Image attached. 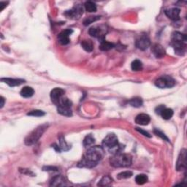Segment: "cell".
Here are the masks:
<instances>
[{"label": "cell", "instance_id": "6da1fadb", "mask_svg": "<svg viewBox=\"0 0 187 187\" xmlns=\"http://www.w3.org/2000/svg\"><path fill=\"white\" fill-rule=\"evenodd\" d=\"M104 149L102 146H92L87 150L84 154L81 161L78 162V166L80 167L93 168L97 165L99 162L103 157Z\"/></svg>", "mask_w": 187, "mask_h": 187}, {"label": "cell", "instance_id": "7a4b0ae2", "mask_svg": "<svg viewBox=\"0 0 187 187\" xmlns=\"http://www.w3.org/2000/svg\"><path fill=\"white\" fill-rule=\"evenodd\" d=\"M102 148L104 150L106 149L112 153L113 154H116L119 152H122L124 149V145H121L118 143V137L114 134H109L105 137L102 141Z\"/></svg>", "mask_w": 187, "mask_h": 187}, {"label": "cell", "instance_id": "3957f363", "mask_svg": "<svg viewBox=\"0 0 187 187\" xmlns=\"http://www.w3.org/2000/svg\"><path fill=\"white\" fill-rule=\"evenodd\" d=\"M132 162V157L129 154L119 152L110 158V164L114 167H127L130 166Z\"/></svg>", "mask_w": 187, "mask_h": 187}, {"label": "cell", "instance_id": "277c9868", "mask_svg": "<svg viewBox=\"0 0 187 187\" xmlns=\"http://www.w3.org/2000/svg\"><path fill=\"white\" fill-rule=\"evenodd\" d=\"M48 128V125L42 124L34 129L25 139V144L26 145H32L39 140V139L42 137L43 133Z\"/></svg>", "mask_w": 187, "mask_h": 187}, {"label": "cell", "instance_id": "5b68a950", "mask_svg": "<svg viewBox=\"0 0 187 187\" xmlns=\"http://www.w3.org/2000/svg\"><path fill=\"white\" fill-rule=\"evenodd\" d=\"M176 84V81L168 75H164L158 78L155 81V85L160 89H168L173 87Z\"/></svg>", "mask_w": 187, "mask_h": 187}, {"label": "cell", "instance_id": "8992f818", "mask_svg": "<svg viewBox=\"0 0 187 187\" xmlns=\"http://www.w3.org/2000/svg\"><path fill=\"white\" fill-rule=\"evenodd\" d=\"M83 9L81 5H75L73 9L66 11L65 15L72 19H78L83 15Z\"/></svg>", "mask_w": 187, "mask_h": 187}, {"label": "cell", "instance_id": "52a82bcc", "mask_svg": "<svg viewBox=\"0 0 187 187\" xmlns=\"http://www.w3.org/2000/svg\"><path fill=\"white\" fill-rule=\"evenodd\" d=\"M186 169V150L184 149L180 152L178 159L176 163V170L178 171H183Z\"/></svg>", "mask_w": 187, "mask_h": 187}, {"label": "cell", "instance_id": "ba28073f", "mask_svg": "<svg viewBox=\"0 0 187 187\" xmlns=\"http://www.w3.org/2000/svg\"><path fill=\"white\" fill-rule=\"evenodd\" d=\"M151 45V41L150 39L148 38L147 35H141L138 39H137L136 42H135V46L140 50L145 51L149 48Z\"/></svg>", "mask_w": 187, "mask_h": 187}, {"label": "cell", "instance_id": "9c48e42d", "mask_svg": "<svg viewBox=\"0 0 187 187\" xmlns=\"http://www.w3.org/2000/svg\"><path fill=\"white\" fill-rule=\"evenodd\" d=\"M73 32V31L69 29L64 30L63 32H61L58 36V41L62 46H65L67 45L69 42V35H71L72 33Z\"/></svg>", "mask_w": 187, "mask_h": 187}, {"label": "cell", "instance_id": "30bf717a", "mask_svg": "<svg viewBox=\"0 0 187 187\" xmlns=\"http://www.w3.org/2000/svg\"><path fill=\"white\" fill-rule=\"evenodd\" d=\"M151 51L156 58L160 59L165 56V49L160 44H154L151 47Z\"/></svg>", "mask_w": 187, "mask_h": 187}, {"label": "cell", "instance_id": "8fae6325", "mask_svg": "<svg viewBox=\"0 0 187 187\" xmlns=\"http://www.w3.org/2000/svg\"><path fill=\"white\" fill-rule=\"evenodd\" d=\"M180 12V9H178L177 7H172L164 10L165 15L167 16L170 19L173 20H177L179 19Z\"/></svg>", "mask_w": 187, "mask_h": 187}, {"label": "cell", "instance_id": "7c38bea8", "mask_svg": "<svg viewBox=\"0 0 187 187\" xmlns=\"http://www.w3.org/2000/svg\"><path fill=\"white\" fill-rule=\"evenodd\" d=\"M64 94H65V91L62 89H60V88L53 89L51 92V100L56 105L58 103L59 100L64 96Z\"/></svg>", "mask_w": 187, "mask_h": 187}, {"label": "cell", "instance_id": "4fadbf2b", "mask_svg": "<svg viewBox=\"0 0 187 187\" xmlns=\"http://www.w3.org/2000/svg\"><path fill=\"white\" fill-rule=\"evenodd\" d=\"M89 34L94 38H98L100 39H103L105 34H106L105 29H101L100 27L95 28L91 27L89 30Z\"/></svg>", "mask_w": 187, "mask_h": 187}, {"label": "cell", "instance_id": "5bb4252c", "mask_svg": "<svg viewBox=\"0 0 187 187\" xmlns=\"http://www.w3.org/2000/svg\"><path fill=\"white\" fill-rule=\"evenodd\" d=\"M151 122V117L148 114H140L137 115L135 118V123L142 126H145L148 125Z\"/></svg>", "mask_w": 187, "mask_h": 187}, {"label": "cell", "instance_id": "9a60e30c", "mask_svg": "<svg viewBox=\"0 0 187 187\" xmlns=\"http://www.w3.org/2000/svg\"><path fill=\"white\" fill-rule=\"evenodd\" d=\"M66 185H67V184H66L65 178L61 175L53 178L50 184V186H66Z\"/></svg>", "mask_w": 187, "mask_h": 187}, {"label": "cell", "instance_id": "2e32d148", "mask_svg": "<svg viewBox=\"0 0 187 187\" xmlns=\"http://www.w3.org/2000/svg\"><path fill=\"white\" fill-rule=\"evenodd\" d=\"M1 81L4 82V83H7V85H9L11 87H14V86H20V84L25 83V81L22 79H14V78H2Z\"/></svg>", "mask_w": 187, "mask_h": 187}, {"label": "cell", "instance_id": "e0dca14e", "mask_svg": "<svg viewBox=\"0 0 187 187\" xmlns=\"http://www.w3.org/2000/svg\"><path fill=\"white\" fill-rule=\"evenodd\" d=\"M20 96H23L24 98H29L34 95V90L33 88L30 87V86H25L23 89L20 90Z\"/></svg>", "mask_w": 187, "mask_h": 187}, {"label": "cell", "instance_id": "ac0fdd59", "mask_svg": "<svg viewBox=\"0 0 187 187\" xmlns=\"http://www.w3.org/2000/svg\"><path fill=\"white\" fill-rule=\"evenodd\" d=\"M58 113L59 114L65 116L70 117L73 116V111H72L71 108H67V107H62V106H58L57 108Z\"/></svg>", "mask_w": 187, "mask_h": 187}, {"label": "cell", "instance_id": "d6986e66", "mask_svg": "<svg viewBox=\"0 0 187 187\" xmlns=\"http://www.w3.org/2000/svg\"><path fill=\"white\" fill-rule=\"evenodd\" d=\"M160 116H162V118L164 119V120H169L173 116V110L170 108H164V110H162Z\"/></svg>", "mask_w": 187, "mask_h": 187}, {"label": "cell", "instance_id": "ffe728a7", "mask_svg": "<svg viewBox=\"0 0 187 187\" xmlns=\"http://www.w3.org/2000/svg\"><path fill=\"white\" fill-rule=\"evenodd\" d=\"M114 47H115V46H114V43L108 42V41H105V40L101 41V43H100V49L101 51H110V49L114 48Z\"/></svg>", "mask_w": 187, "mask_h": 187}, {"label": "cell", "instance_id": "44dd1931", "mask_svg": "<svg viewBox=\"0 0 187 187\" xmlns=\"http://www.w3.org/2000/svg\"><path fill=\"white\" fill-rule=\"evenodd\" d=\"M81 46L82 48H83L86 51H87V52H91L94 48L93 42L89 40H85L82 41Z\"/></svg>", "mask_w": 187, "mask_h": 187}, {"label": "cell", "instance_id": "7402d4cb", "mask_svg": "<svg viewBox=\"0 0 187 187\" xmlns=\"http://www.w3.org/2000/svg\"><path fill=\"white\" fill-rule=\"evenodd\" d=\"M172 40L173 41H180V42H186V36L182 33L178 32H175L172 34Z\"/></svg>", "mask_w": 187, "mask_h": 187}, {"label": "cell", "instance_id": "603a6c76", "mask_svg": "<svg viewBox=\"0 0 187 187\" xmlns=\"http://www.w3.org/2000/svg\"><path fill=\"white\" fill-rule=\"evenodd\" d=\"M57 106H62V107H67V108H71L72 107V102L69 100L68 98H67L66 96H63L60 100H59L58 103L56 104Z\"/></svg>", "mask_w": 187, "mask_h": 187}, {"label": "cell", "instance_id": "cb8c5ba5", "mask_svg": "<svg viewBox=\"0 0 187 187\" xmlns=\"http://www.w3.org/2000/svg\"><path fill=\"white\" fill-rule=\"evenodd\" d=\"M113 181V179L109 176H105L104 177H102L101 180H100V182L98 183V186H107L111 184Z\"/></svg>", "mask_w": 187, "mask_h": 187}, {"label": "cell", "instance_id": "d4e9b609", "mask_svg": "<svg viewBox=\"0 0 187 187\" xmlns=\"http://www.w3.org/2000/svg\"><path fill=\"white\" fill-rule=\"evenodd\" d=\"M84 7H85V9L86 11L89 12V13H94V12L96 11V5L95 3L93 2H91V1L86 2L85 5H84Z\"/></svg>", "mask_w": 187, "mask_h": 187}, {"label": "cell", "instance_id": "484cf974", "mask_svg": "<svg viewBox=\"0 0 187 187\" xmlns=\"http://www.w3.org/2000/svg\"><path fill=\"white\" fill-rule=\"evenodd\" d=\"M59 147H60L61 151H69L71 149V146L69 144H67L63 136L59 137Z\"/></svg>", "mask_w": 187, "mask_h": 187}, {"label": "cell", "instance_id": "4316f807", "mask_svg": "<svg viewBox=\"0 0 187 187\" xmlns=\"http://www.w3.org/2000/svg\"><path fill=\"white\" fill-rule=\"evenodd\" d=\"M131 67L133 71H140L143 69V63L140 60H138V59H136V60L133 61L132 62H131Z\"/></svg>", "mask_w": 187, "mask_h": 187}, {"label": "cell", "instance_id": "83f0119b", "mask_svg": "<svg viewBox=\"0 0 187 187\" xmlns=\"http://www.w3.org/2000/svg\"><path fill=\"white\" fill-rule=\"evenodd\" d=\"M129 103L131 105L132 107H135V108H140L143 105V100L140 97H135L131 99L129 101Z\"/></svg>", "mask_w": 187, "mask_h": 187}, {"label": "cell", "instance_id": "f1b7e54d", "mask_svg": "<svg viewBox=\"0 0 187 187\" xmlns=\"http://www.w3.org/2000/svg\"><path fill=\"white\" fill-rule=\"evenodd\" d=\"M95 142V139L92 135H88L85 137L83 140V145L85 147H89L90 145H93Z\"/></svg>", "mask_w": 187, "mask_h": 187}, {"label": "cell", "instance_id": "f546056e", "mask_svg": "<svg viewBox=\"0 0 187 187\" xmlns=\"http://www.w3.org/2000/svg\"><path fill=\"white\" fill-rule=\"evenodd\" d=\"M135 181L138 185H143L148 181V177L145 174L137 175L135 178Z\"/></svg>", "mask_w": 187, "mask_h": 187}, {"label": "cell", "instance_id": "4dcf8cb0", "mask_svg": "<svg viewBox=\"0 0 187 187\" xmlns=\"http://www.w3.org/2000/svg\"><path fill=\"white\" fill-rule=\"evenodd\" d=\"M100 19V16H90V17L86 18L85 20H83V25L84 26H89V24L93 23L94 21Z\"/></svg>", "mask_w": 187, "mask_h": 187}, {"label": "cell", "instance_id": "1f68e13d", "mask_svg": "<svg viewBox=\"0 0 187 187\" xmlns=\"http://www.w3.org/2000/svg\"><path fill=\"white\" fill-rule=\"evenodd\" d=\"M132 176H133L132 172H131V171H124V172H120V173L118 174V176H117V178H118V179H119V180H121V179H127V178H131Z\"/></svg>", "mask_w": 187, "mask_h": 187}, {"label": "cell", "instance_id": "d6a6232c", "mask_svg": "<svg viewBox=\"0 0 187 187\" xmlns=\"http://www.w3.org/2000/svg\"><path fill=\"white\" fill-rule=\"evenodd\" d=\"M28 116H35V117H40V116H43L46 115V113L42 110H32V111L28 113L27 114Z\"/></svg>", "mask_w": 187, "mask_h": 187}, {"label": "cell", "instance_id": "836d02e7", "mask_svg": "<svg viewBox=\"0 0 187 187\" xmlns=\"http://www.w3.org/2000/svg\"><path fill=\"white\" fill-rule=\"evenodd\" d=\"M154 132L155 134L157 135V136L160 137L162 139H163L164 140H166L167 142H170V140L168 139V137L166 136V135H164L163 132H162L161 131L158 130V129H154Z\"/></svg>", "mask_w": 187, "mask_h": 187}, {"label": "cell", "instance_id": "e575fe53", "mask_svg": "<svg viewBox=\"0 0 187 187\" xmlns=\"http://www.w3.org/2000/svg\"><path fill=\"white\" fill-rule=\"evenodd\" d=\"M135 129H136V130H137V131H138V132L140 133L141 135H144V136L147 137H151V135H150L149 133L148 132V131H145V130H143V129H140V128H138V127H137V128H135Z\"/></svg>", "mask_w": 187, "mask_h": 187}, {"label": "cell", "instance_id": "d590c367", "mask_svg": "<svg viewBox=\"0 0 187 187\" xmlns=\"http://www.w3.org/2000/svg\"><path fill=\"white\" fill-rule=\"evenodd\" d=\"M165 108V106L164 105H159L158 107H157L155 109V111H156V114H158V115H160V114H161L162 110H164V108Z\"/></svg>", "mask_w": 187, "mask_h": 187}, {"label": "cell", "instance_id": "8d00e7d4", "mask_svg": "<svg viewBox=\"0 0 187 187\" xmlns=\"http://www.w3.org/2000/svg\"><path fill=\"white\" fill-rule=\"evenodd\" d=\"M43 170H45V171H56V170H58V168L56 167H44L42 168Z\"/></svg>", "mask_w": 187, "mask_h": 187}, {"label": "cell", "instance_id": "74e56055", "mask_svg": "<svg viewBox=\"0 0 187 187\" xmlns=\"http://www.w3.org/2000/svg\"><path fill=\"white\" fill-rule=\"evenodd\" d=\"M0 101H1V105H0L1 106H0V108H2L4 105H5V99H4L2 96H1V97H0Z\"/></svg>", "mask_w": 187, "mask_h": 187}]
</instances>
